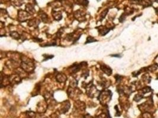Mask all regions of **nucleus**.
Listing matches in <instances>:
<instances>
[{"mask_svg": "<svg viewBox=\"0 0 158 118\" xmlns=\"http://www.w3.org/2000/svg\"><path fill=\"white\" fill-rule=\"evenodd\" d=\"M69 107L70 103L69 102H68V101H66L65 102L63 103L61 107H60V111H61V113H63L67 112V111L68 110V109H69Z\"/></svg>", "mask_w": 158, "mask_h": 118, "instance_id": "nucleus-1", "label": "nucleus"}, {"mask_svg": "<svg viewBox=\"0 0 158 118\" xmlns=\"http://www.w3.org/2000/svg\"><path fill=\"white\" fill-rule=\"evenodd\" d=\"M84 118H94V117H92V116H91L90 115H89V114H87V115L85 116V117H84Z\"/></svg>", "mask_w": 158, "mask_h": 118, "instance_id": "nucleus-5", "label": "nucleus"}, {"mask_svg": "<svg viewBox=\"0 0 158 118\" xmlns=\"http://www.w3.org/2000/svg\"><path fill=\"white\" fill-rule=\"evenodd\" d=\"M38 118H48V117H45V116H40Z\"/></svg>", "mask_w": 158, "mask_h": 118, "instance_id": "nucleus-6", "label": "nucleus"}, {"mask_svg": "<svg viewBox=\"0 0 158 118\" xmlns=\"http://www.w3.org/2000/svg\"><path fill=\"white\" fill-rule=\"evenodd\" d=\"M56 79L58 82H63L66 81V80L67 79V77L65 76L64 75H63V74H59V75L57 76Z\"/></svg>", "mask_w": 158, "mask_h": 118, "instance_id": "nucleus-3", "label": "nucleus"}, {"mask_svg": "<svg viewBox=\"0 0 158 118\" xmlns=\"http://www.w3.org/2000/svg\"><path fill=\"white\" fill-rule=\"evenodd\" d=\"M87 41L86 42V44L88 43H92V42L95 41V40L94 39L93 37H88L87 38Z\"/></svg>", "mask_w": 158, "mask_h": 118, "instance_id": "nucleus-4", "label": "nucleus"}, {"mask_svg": "<svg viewBox=\"0 0 158 118\" xmlns=\"http://www.w3.org/2000/svg\"><path fill=\"white\" fill-rule=\"evenodd\" d=\"M101 70L103 71L105 74H107V75H111V74L112 73V70L110 67H109L108 66H107L105 65L101 66Z\"/></svg>", "mask_w": 158, "mask_h": 118, "instance_id": "nucleus-2", "label": "nucleus"}]
</instances>
